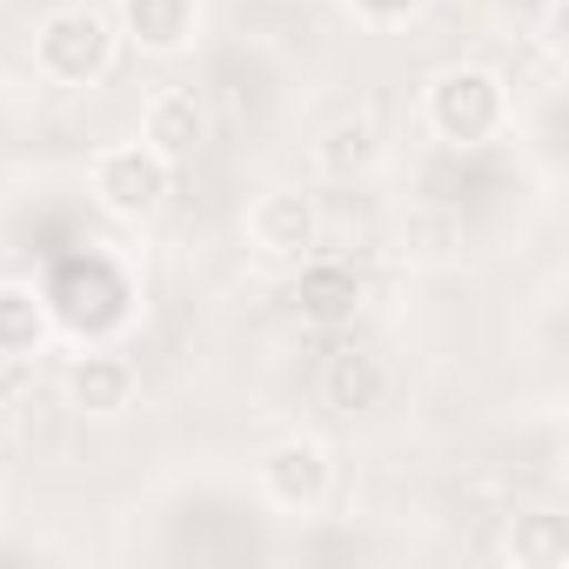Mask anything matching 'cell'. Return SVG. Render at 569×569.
<instances>
[{
	"label": "cell",
	"instance_id": "5",
	"mask_svg": "<svg viewBox=\"0 0 569 569\" xmlns=\"http://www.w3.org/2000/svg\"><path fill=\"white\" fill-rule=\"evenodd\" d=\"M248 241H254V254H268V261H309L316 241H322V214H316V201L296 194V188H261V194L248 201Z\"/></svg>",
	"mask_w": 569,
	"mask_h": 569
},
{
	"label": "cell",
	"instance_id": "11",
	"mask_svg": "<svg viewBox=\"0 0 569 569\" xmlns=\"http://www.w3.org/2000/svg\"><path fill=\"white\" fill-rule=\"evenodd\" d=\"M48 342V309L21 281H0V362H21Z\"/></svg>",
	"mask_w": 569,
	"mask_h": 569
},
{
	"label": "cell",
	"instance_id": "14",
	"mask_svg": "<svg viewBox=\"0 0 569 569\" xmlns=\"http://www.w3.org/2000/svg\"><path fill=\"white\" fill-rule=\"evenodd\" d=\"M349 8H356L369 28H402V21L422 14V0H349Z\"/></svg>",
	"mask_w": 569,
	"mask_h": 569
},
{
	"label": "cell",
	"instance_id": "6",
	"mask_svg": "<svg viewBox=\"0 0 569 569\" xmlns=\"http://www.w3.org/2000/svg\"><path fill=\"white\" fill-rule=\"evenodd\" d=\"M141 389V369L121 356V349H88L61 369V396L81 409V416H121Z\"/></svg>",
	"mask_w": 569,
	"mask_h": 569
},
{
	"label": "cell",
	"instance_id": "13",
	"mask_svg": "<svg viewBox=\"0 0 569 569\" xmlns=\"http://www.w3.org/2000/svg\"><path fill=\"white\" fill-rule=\"evenodd\" d=\"M302 316H316V322H342L349 309H356V274L349 268H329V261H316L309 254V274H302Z\"/></svg>",
	"mask_w": 569,
	"mask_h": 569
},
{
	"label": "cell",
	"instance_id": "1",
	"mask_svg": "<svg viewBox=\"0 0 569 569\" xmlns=\"http://www.w3.org/2000/svg\"><path fill=\"white\" fill-rule=\"evenodd\" d=\"M422 114L436 128V141L449 148H482L509 128V81L489 68H442L422 88Z\"/></svg>",
	"mask_w": 569,
	"mask_h": 569
},
{
	"label": "cell",
	"instance_id": "15",
	"mask_svg": "<svg viewBox=\"0 0 569 569\" xmlns=\"http://www.w3.org/2000/svg\"><path fill=\"white\" fill-rule=\"evenodd\" d=\"M0 436H8V409H0Z\"/></svg>",
	"mask_w": 569,
	"mask_h": 569
},
{
	"label": "cell",
	"instance_id": "10",
	"mask_svg": "<svg viewBox=\"0 0 569 569\" xmlns=\"http://www.w3.org/2000/svg\"><path fill=\"white\" fill-rule=\"evenodd\" d=\"M376 154H382V134H376L369 114H342V121H329L322 141H316V168H322L329 181H356V174H369Z\"/></svg>",
	"mask_w": 569,
	"mask_h": 569
},
{
	"label": "cell",
	"instance_id": "8",
	"mask_svg": "<svg viewBox=\"0 0 569 569\" xmlns=\"http://www.w3.org/2000/svg\"><path fill=\"white\" fill-rule=\"evenodd\" d=\"M141 141L181 168V161L208 141V108H201V94H194V88H161V94L148 101V114H141Z\"/></svg>",
	"mask_w": 569,
	"mask_h": 569
},
{
	"label": "cell",
	"instance_id": "3",
	"mask_svg": "<svg viewBox=\"0 0 569 569\" xmlns=\"http://www.w3.org/2000/svg\"><path fill=\"white\" fill-rule=\"evenodd\" d=\"M168 194H174V161L154 154L148 141H121V148L94 154V201L114 221H148V214H161Z\"/></svg>",
	"mask_w": 569,
	"mask_h": 569
},
{
	"label": "cell",
	"instance_id": "4",
	"mask_svg": "<svg viewBox=\"0 0 569 569\" xmlns=\"http://www.w3.org/2000/svg\"><path fill=\"white\" fill-rule=\"evenodd\" d=\"M329 482H336V462L316 436H281L261 462H254V489L268 509L281 516H316L329 502Z\"/></svg>",
	"mask_w": 569,
	"mask_h": 569
},
{
	"label": "cell",
	"instance_id": "9",
	"mask_svg": "<svg viewBox=\"0 0 569 569\" xmlns=\"http://www.w3.org/2000/svg\"><path fill=\"white\" fill-rule=\"evenodd\" d=\"M322 396H329V409L362 416V409H376V402L389 396V369H382L369 349H336V356L322 362Z\"/></svg>",
	"mask_w": 569,
	"mask_h": 569
},
{
	"label": "cell",
	"instance_id": "12",
	"mask_svg": "<svg viewBox=\"0 0 569 569\" xmlns=\"http://www.w3.org/2000/svg\"><path fill=\"white\" fill-rule=\"evenodd\" d=\"M502 556H509L516 569H556V562L569 556V529H562V516H516Z\"/></svg>",
	"mask_w": 569,
	"mask_h": 569
},
{
	"label": "cell",
	"instance_id": "2",
	"mask_svg": "<svg viewBox=\"0 0 569 569\" xmlns=\"http://www.w3.org/2000/svg\"><path fill=\"white\" fill-rule=\"evenodd\" d=\"M34 68L54 88H88L114 68V21L101 8H54L34 28Z\"/></svg>",
	"mask_w": 569,
	"mask_h": 569
},
{
	"label": "cell",
	"instance_id": "7",
	"mask_svg": "<svg viewBox=\"0 0 569 569\" xmlns=\"http://www.w3.org/2000/svg\"><path fill=\"white\" fill-rule=\"evenodd\" d=\"M121 34L154 54V61H174L194 48L201 34V0H121Z\"/></svg>",
	"mask_w": 569,
	"mask_h": 569
}]
</instances>
